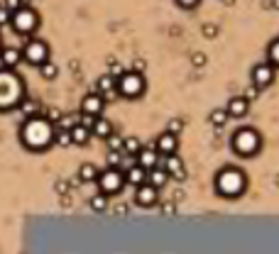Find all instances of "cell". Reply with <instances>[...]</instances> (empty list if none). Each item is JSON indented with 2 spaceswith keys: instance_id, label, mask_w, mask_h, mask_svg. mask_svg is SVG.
Returning a JSON list of instances; mask_svg holds the SVG:
<instances>
[{
  "instance_id": "obj_1",
  "label": "cell",
  "mask_w": 279,
  "mask_h": 254,
  "mask_svg": "<svg viewBox=\"0 0 279 254\" xmlns=\"http://www.w3.org/2000/svg\"><path fill=\"white\" fill-rule=\"evenodd\" d=\"M20 140L30 152H44L49 145H54V122L42 115H32L20 130Z\"/></svg>"
},
{
  "instance_id": "obj_2",
  "label": "cell",
  "mask_w": 279,
  "mask_h": 254,
  "mask_svg": "<svg viewBox=\"0 0 279 254\" xmlns=\"http://www.w3.org/2000/svg\"><path fill=\"white\" fill-rule=\"evenodd\" d=\"M25 98V86L22 78L13 69H3L0 71V110H13L20 105V100Z\"/></svg>"
},
{
  "instance_id": "obj_3",
  "label": "cell",
  "mask_w": 279,
  "mask_h": 254,
  "mask_svg": "<svg viewBox=\"0 0 279 254\" xmlns=\"http://www.w3.org/2000/svg\"><path fill=\"white\" fill-rule=\"evenodd\" d=\"M245 186H247V179H245V174H242L240 169H235V166H225L216 176V191L221 196H225V198H238L245 191Z\"/></svg>"
},
{
  "instance_id": "obj_4",
  "label": "cell",
  "mask_w": 279,
  "mask_h": 254,
  "mask_svg": "<svg viewBox=\"0 0 279 254\" xmlns=\"http://www.w3.org/2000/svg\"><path fill=\"white\" fill-rule=\"evenodd\" d=\"M233 152L235 154H240V157H252V154H257L262 147V137L257 130H252V127H240L235 135H233Z\"/></svg>"
},
{
  "instance_id": "obj_5",
  "label": "cell",
  "mask_w": 279,
  "mask_h": 254,
  "mask_svg": "<svg viewBox=\"0 0 279 254\" xmlns=\"http://www.w3.org/2000/svg\"><path fill=\"white\" fill-rule=\"evenodd\" d=\"M115 91L123 98H140L145 93V76L140 71H123L115 78Z\"/></svg>"
},
{
  "instance_id": "obj_6",
  "label": "cell",
  "mask_w": 279,
  "mask_h": 254,
  "mask_svg": "<svg viewBox=\"0 0 279 254\" xmlns=\"http://www.w3.org/2000/svg\"><path fill=\"white\" fill-rule=\"evenodd\" d=\"M10 25H13V30H15L18 35L30 37L39 27V15L30 5H22L20 10H15V13L10 15Z\"/></svg>"
},
{
  "instance_id": "obj_7",
  "label": "cell",
  "mask_w": 279,
  "mask_h": 254,
  "mask_svg": "<svg viewBox=\"0 0 279 254\" xmlns=\"http://www.w3.org/2000/svg\"><path fill=\"white\" fill-rule=\"evenodd\" d=\"M96 181H98L101 193L113 196V193H118V191L125 186V176H123V171H120L118 166H108L106 171H101V174L96 176Z\"/></svg>"
},
{
  "instance_id": "obj_8",
  "label": "cell",
  "mask_w": 279,
  "mask_h": 254,
  "mask_svg": "<svg viewBox=\"0 0 279 254\" xmlns=\"http://www.w3.org/2000/svg\"><path fill=\"white\" fill-rule=\"evenodd\" d=\"M20 52H22V59L27 64H32V66H39V64H44L49 59V47L42 39H27V44Z\"/></svg>"
},
{
  "instance_id": "obj_9",
  "label": "cell",
  "mask_w": 279,
  "mask_h": 254,
  "mask_svg": "<svg viewBox=\"0 0 279 254\" xmlns=\"http://www.w3.org/2000/svg\"><path fill=\"white\" fill-rule=\"evenodd\" d=\"M250 76H252V86L267 88V86H272V81H274V66H272L269 61H267V64H257Z\"/></svg>"
},
{
  "instance_id": "obj_10",
  "label": "cell",
  "mask_w": 279,
  "mask_h": 254,
  "mask_svg": "<svg viewBox=\"0 0 279 254\" xmlns=\"http://www.w3.org/2000/svg\"><path fill=\"white\" fill-rule=\"evenodd\" d=\"M157 196H159V188H154L152 183H140V186H135V203L137 205H142V208H149V205H154L157 203Z\"/></svg>"
},
{
  "instance_id": "obj_11",
  "label": "cell",
  "mask_w": 279,
  "mask_h": 254,
  "mask_svg": "<svg viewBox=\"0 0 279 254\" xmlns=\"http://www.w3.org/2000/svg\"><path fill=\"white\" fill-rule=\"evenodd\" d=\"M103 105H106V100H103L101 93H88V95H83V100H81V112L98 117V115L103 112Z\"/></svg>"
},
{
  "instance_id": "obj_12",
  "label": "cell",
  "mask_w": 279,
  "mask_h": 254,
  "mask_svg": "<svg viewBox=\"0 0 279 254\" xmlns=\"http://www.w3.org/2000/svg\"><path fill=\"white\" fill-rule=\"evenodd\" d=\"M154 149H157V154H159V157L176 154V149H179V140H176V135H171V132H162V135L157 137V142H154Z\"/></svg>"
},
{
  "instance_id": "obj_13",
  "label": "cell",
  "mask_w": 279,
  "mask_h": 254,
  "mask_svg": "<svg viewBox=\"0 0 279 254\" xmlns=\"http://www.w3.org/2000/svg\"><path fill=\"white\" fill-rule=\"evenodd\" d=\"M247 110H250V100H247L245 95H235V98H230V100H228V105H225L228 117H245V115H247Z\"/></svg>"
},
{
  "instance_id": "obj_14",
  "label": "cell",
  "mask_w": 279,
  "mask_h": 254,
  "mask_svg": "<svg viewBox=\"0 0 279 254\" xmlns=\"http://www.w3.org/2000/svg\"><path fill=\"white\" fill-rule=\"evenodd\" d=\"M135 159H137V164H140L145 171H149V169H154V166L159 164V154H157L154 147H140V152L135 154Z\"/></svg>"
},
{
  "instance_id": "obj_15",
  "label": "cell",
  "mask_w": 279,
  "mask_h": 254,
  "mask_svg": "<svg viewBox=\"0 0 279 254\" xmlns=\"http://www.w3.org/2000/svg\"><path fill=\"white\" fill-rule=\"evenodd\" d=\"M164 159V171H167L169 176H174V179H186V171H184V162L176 157V154H167V157H162Z\"/></svg>"
},
{
  "instance_id": "obj_16",
  "label": "cell",
  "mask_w": 279,
  "mask_h": 254,
  "mask_svg": "<svg viewBox=\"0 0 279 254\" xmlns=\"http://www.w3.org/2000/svg\"><path fill=\"white\" fill-rule=\"evenodd\" d=\"M20 61H22V52L20 49H15V47L0 49V64H3V69H15Z\"/></svg>"
},
{
  "instance_id": "obj_17",
  "label": "cell",
  "mask_w": 279,
  "mask_h": 254,
  "mask_svg": "<svg viewBox=\"0 0 279 254\" xmlns=\"http://www.w3.org/2000/svg\"><path fill=\"white\" fill-rule=\"evenodd\" d=\"M98 93L103 95V100H113L118 91H115V78H113L111 73H106V76H101L98 78Z\"/></svg>"
},
{
  "instance_id": "obj_18",
  "label": "cell",
  "mask_w": 279,
  "mask_h": 254,
  "mask_svg": "<svg viewBox=\"0 0 279 254\" xmlns=\"http://www.w3.org/2000/svg\"><path fill=\"white\" fill-rule=\"evenodd\" d=\"M123 176H125V181L130 183V186H140V183L147 181V171H145L140 164H132V166H128V171H125Z\"/></svg>"
},
{
  "instance_id": "obj_19",
  "label": "cell",
  "mask_w": 279,
  "mask_h": 254,
  "mask_svg": "<svg viewBox=\"0 0 279 254\" xmlns=\"http://www.w3.org/2000/svg\"><path fill=\"white\" fill-rule=\"evenodd\" d=\"M169 181V174L164 171V166H154V169H149L147 171V183H152L154 188H162V186H167Z\"/></svg>"
},
{
  "instance_id": "obj_20",
  "label": "cell",
  "mask_w": 279,
  "mask_h": 254,
  "mask_svg": "<svg viewBox=\"0 0 279 254\" xmlns=\"http://www.w3.org/2000/svg\"><path fill=\"white\" fill-rule=\"evenodd\" d=\"M69 135H71V145H78V147L88 145V140H91V130H88V127H83L81 122L71 127V130H69Z\"/></svg>"
},
{
  "instance_id": "obj_21",
  "label": "cell",
  "mask_w": 279,
  "mask_h": 254,
  "mask_svg": "<svg viewBox=\"0 0 279 254\" xmlns=\"http://www.w3.org/2000/svg\"><path fill=\"white\" fill-rule=\"evenodd\" d=\"M111 132H113V122H111V120H106V117H101V115L93 120L91 135H96V137H103V140H106Z\"/></svg>"
},
{
  "instance_id": "obj_22",
  "label": "cell",
  "mask_w": 279,
  "mask_h": 254,
  "mask_svg": "<svg viewBox=\"0 0 279 254\" xmlns=\"http://www.w3.org/2000/svg\"><path fill=\"white\" fill-rule=\"evenodd\" d=\"M39 73H42V78L44 81H54L56 76H59V66H56L54 61H44V64H39Z\"/></svg>"
},
{
  "instance_id": "obj_23",
  "label": "cell",
  "mask_w": 279,
  "mask_h": 254,
  "mask_svg": "<svg viewBox=\"0 0 279 254\" xmlns=\"http://www.w3.org/2000/svg\"><path fill=\"white\" fill-rule=\"evenodd\" d=\"M88 205H91V210H96V213H103V210L108 208V196H106V193H96V196L88 198Z\"/></svg>"
},
{
  "instance_id": "obj_24",
  "label": "cell",
  "mask_w": 279,
  "mask_h": 254,
  "mask_svg": "<svg viewBox=\"0 0 279 254\" xmlns=\"http://www.w3.org/2000/svg\"><path fill=\"white\" fill-rule=\"evenodd\" d=\"M140 140H137V137H125V140H123V154H125V157H135V154H137V152H140Z\"/></svg>"
},
{
  "instance_id": "obj_25",
  "label": "cell",
  "mask_w": 279,
  "mask_h": 254,
  "mask_svg": "<svg viewBox=\"0 0 279 254\" xmlns=\"http://www.w3.org/2000/svg\"><path fill=\"white\" fill-rule=\"evenodd\" d=\"M96 176H98V169H96L93 164H81V169H78V181H96Z\"/></svg>"
},
{
  "instance_id": "obj_26",
  "label": "cell",
  "mask_w": 279,
  "mask_h": 254,
  "mask_svg": "<svg viewBox=\"0 0 279 254\" xmlns=\"http://www.w3.org/2000/svg\"><path fill=\"white\" fill-rule=\"evenodd\" d=\"M18 108L25 112V117H32V115H37V112H39L37 103H35V100H27V98H22V100H20Z\"/></svg>"
},
{
  "instance_id": "obj_27",
  "label": "cell",
  "mask_w": 279,
  "mask_h": 254,
  "mask_svg": "<svg viewBox=\"0 0 279 254\" xmlns=\"http://www.w3.org/2000/svg\"><path fill=\"white\" fill-rule=\"evenodd\" d=\"M211 122H213V127H223L225 120H228V112H225V108H216L213 112H211V117H208Z\"/></svg>"
},
{
  "instance_id": "obj_28",
  "label": "cell",
  "mask_w": 279,
  "mask_h": 254,
  "mask_svg": "<svg viewBox=\"0 0 279 254\" xmlns=\"http://www.w3.org/2000/svg\"><path fill=\"white\" fill-rule=\"evenodd\" d=\"M54 142L59 147H69V145H71V135H69V130H61V127L54 130Z\"/></svg>"
},
{
  "instance_id": "obj_29",
  "label": "cell",
  "mask_w": 279,
  "mask_h": 254,
  "mask_svg": "<svg viewBox=\"0 0 279 254\" xmlns=\"http://www.w3.org/2000/svg\"><path fill=\"white\" fill-rule=\"evenodd\" d=\"M78 120H81V115H61L59 117V127L61 130H71L74 125H78Z\"/></svg>"
},
{
  "instance_id": "obj_30",
  "label": "cell",
  "mask_w": 279,
  "mask_h": 254,
  "mask_svg": "<svg viewBox=\"0 0 279 254\" xmlns=\"http://www.w3.org/2000/svg\"><path fill=\"white\" fill-rule=\"evenodd\" d=\"M106 140H108V149H113V152H123V140H125V137H120V135L111 132Z\"/></svg>"
},
{
  "instance_id": "obj_31",
  "label": "cell",
  "mask_w": 279,
  "mask_h": 254,
  "mask_svg": "<svg viewBox=\"0 0 279 254\" xmlns=\"http://www.w3.org/2000/svg\"><path fill=\"white\" fill-rule=\"evenodd\" d=\"M267 56H269V64H272V66H279V39H274V42L269 44Z\"/></svg>"
},
{
  "instance_id": "obj_32",
  "label": "cell",
  "mask_w": 279,
  "mask_h": 254,
  "mask_svg": "<svg viewBox=\"0 0 279 254\" xmlns=\"http://www.w3.org/2000/svg\"><path fill=\"white\" fill-rule=\"evenodd\" d=\"M106 162H108V166H118V164H123V152H113V149H108Z\"/></svg>"
},
{
  "instance_id": "obj_33",
  "label": "cell",
  "mask_w": 279,
  "mask_h": 254,
  "mask_svg": "<svg viewBox=\"0 0 279 254\" xmlns=\"http://www.w3.org/2000/svg\"><path fill=\"white\" fill-rule=\"evenodd\" d=\"M3 5H5V8L10 10V15H13L15 10H20V8H22V0H5Z\"/></svg>"
},
{
  "instance_id": "obj_34",
  "label": "cell",
  "mask_w": 279,
  "mask_h": 254,
  "mask_svg": "<svg viewBox=\"0 0 279 254\" xmlns=\"http://www.w3.org/2000/svg\"><path fill=\"white\" fill-rule=\"evenodd\" d=\"M3 25H10V10L5 5H0V27Z\"/></svg>"
},
{
  "instance_id": "obj_35",
  "label": "cell",
  "mask_w": 279,
  "mask_h": 254,
  "mask_svg": "<svg viewBox=\"0 0 279 254\" xmlns=\"http://www.w3.org/2000/svg\"><path fill=\"white\" fill-rule=\"evenodd\" d=\"M201 0H176V5L179 8H186V10H191V8H196Z\"/></svg>"
},
{
  "instance_id": "obj_36",
  "label": "cell",
  "mask_w": 279,
  "mask_h": 254,
  "mask_svg": "<svg viewBox=\"0 0 279 254\" xmlns=\"http://www.w3.org/2000/svg\"><path fill=\"white\" fill-rule=\"evenodd\" d=\"M59 117H61V112H59L56 108H49V110H47V120H49V122H59Z\"/></svg>"
},
{
  "instance_id": "obj_37",
  "label": "cell",
  "mask_w": 279,
  "mask_h": 254,
  "mask_svg": "<svg viewBox=\"0 0 279 254\" xmlns=\"http://www.w3.org/2000/svg\"><path fill=\"white\" fill-rule=\"evenodd\" d=\"M174 210H176L174 203H164V205H162V215H174Z\"/></svg>"
},
{
  "instance_id": "obj_38",
  "label": "cell",
  "mask_w": 279,
  "mask_h": 254,
  "mask_svg": "<svg viewBox=\"0 0 279 254\" xmlns=\"http://www.w3.org/2000/svg\"><path fill=\"white\" fill-rule=\"evenodd\" d=\"M179 130H181V120H171V122H169V130H167V132H171V135H176Z\"/></svg>"
},
{
  "instance_id": "obj_39",
  "label": "cell",
  "mask_w": 279,
  "mask_h": 254,
  "mask_svg": "<svg viewBox=\"0 0 279 254\" xmlns=\"http://www.w3.org/2000/svg\"><path fill=\"white\" fill-rule=\"evenodd\" d=\"M204 35L206 37H216V25H206V27H204Z\"/></svg>"
},
{
  "instance_id": "obj_40",
  "label": "cell",
  "mask_w": 279,
  "mask_h": 254,
  "mask_svg": "<svg viewBox=\"0 0 279 254\" xmlns=\"http://www.w3.org/2000/svg\"><path fill=\"white\" fill-rule=\"evenodd\" d=\"M257 91H260L257 86H252V88H247V93H245V98H247V100H252V98L257 95Z\"/></svg>"
},
{
  "instance_id": "obj_41",
  "label": "cell",
  "mask_w": 279,
  "mask_h": 254,
  "mask_svg": "<svg viewBox=\"0 0 279 254\" xmlns=\"http://www.w3.org/2000/svg\"><path fill=\"white\" fill-rule=\"evenodd\" d=\"M204 61H206V59H204V54H196V56H194V64H196V66H201Z\"/></svg>"
},
{
  "instance_id": "obj_42",
  "label": "cell",
  "mask_w": 279,
  "mask_h": 254,
  "mask_svg": "<svg viewBox=\"0 0 279 254\" xmlns=\"http://www.w3.org/2000/svg\"><path fill=\"white\" fill-rule=\"evenodd\" d=\"M115 213H118V215H125V213H128V208H125V205H118V208H115Z\"/></svg>"
},
{
  "instance_id": "obj_43",
  "label": "cell",
  "mask_w": 279,
  "mask_h": 254,
  "mask_svg": "<svg viewBox=\"0 0 279 254\" xmlns=\"http://www.w3.org/2000/svg\"><path fill=\"white\" fill-rule=\"evenodd\" d=\"M27 3H30V0H22V5H27Z\"/></svg>"
}]
</instances>
